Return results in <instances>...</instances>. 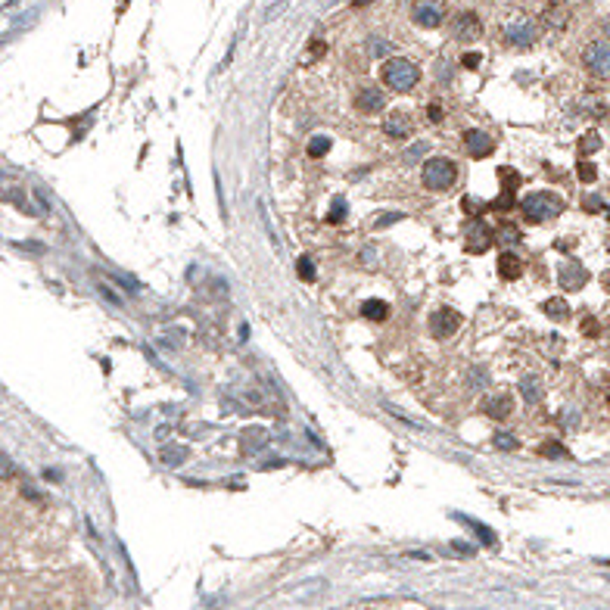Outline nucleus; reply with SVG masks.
<instances>
[{"mask_svg":"<svg viewBox=\"0 0 610 610\" xmlns=\"http://www.w3.org/2000/svg\"><path fill=\"white\" fill-rule=\"evenodd\" d=\"M483 411H486L492 421H504V417L511 414V395H492Z\"/></svg>","mask_w":610,"mask_h":610,"instance_id":"obj_15","label":"nucleus"},{"mask_svg":"<svg viewBox=\"0 0 610 610\" xmlns=\"http://www.w3.org/2000/svg\"><path fill=\"white\" fill-rule=\"evenodd\" d=\"M355 109H361V112H377V109H383V94H380L377 88H371V84H365V88L355 90Z\"/></svg>","mask_w":610,"mask_h":610,"instance_id":"obj_10","label":"nucleus"},{"mask_svg":"<svg viewBox=\"0 0 610 610\" xmlns=\"http://www.w3.org/2000/svg\"><path fill=\"white\" fill-rule=\"evenodd\" d=\"M458 520H464V523H467V526H470V529H474V533H476V539H480V542L486 545V548H492V545L498 542V539H495V533H492V529H489V526H483V523H476V520H467V517H458Z\"/></svg>","mask_w":610,"mask_h":610,"instance_id":"obj_17","label":"nucleus"},{"mask_svg":"<svg viewBox=\"0 0 610 610\" xmlns=\"http://www.w3.org/2000/svg\"><path fill=\"white\" fill-rule=\"evenodd\" d=\"M495 448H502V452H517V448H520V442H517L514 433H508V430H498V433H495Z\"/></svg>","mask_w":610,"mask_h":610,"instance_id":"obj_25","label":"nucleus"},{"mask_svg":"<svg viewBox=\"0 0 610 610\" xmlns=\"http://www.w3.org/2000/svg\"><path fill=\"white\" fill-rule=\"evenodd\" d=\"M454 181H458V169H454L452 159L433 156L424 162V184H427L430 190H448Z\"/></svg>","mask_w":610,"mask_h":610,"instance_id":"obj_3","label":"nucleus"},{"mask_svg":"<svg viewBox=\"0 0 610 610\" xmlns=\"http://www.w3.org/2000/svg\"><path fill=\"white\" fill-rule=\"evenodd\" d=\"M427 116H430V122H442V106H439V103H430Z\"/></svg>","mask_w":610,"mask_h":610,"instance_id":"obj_39","label":"nucleus"},{"mask_svg":"<svg viewBox=\"0 0 610 610\" xmlns=\"http://www.w3.org/2000/svg\"><path fill=\"white\" fill-rule=\"evenodd\" d=\"M383 131H387L389 137H408L411 134V119H408L405 112H389L387 122H383Z\"/></svg>","mask_w":610,"mask_h":610,"instance_id":"obj_14","label":"nucleus"},{"mask_svg":"<svg viewBox=\"0 0 610 610\" xmlns=\"http://www.w3.org/2000/svg\"><path fill=\"white\" fill-rule=\"evenodd\" d=\"M567 19H570L567 7H548L545 10V25H551V28H563Z\"/></svg>","mask_w":610,"mask_h":610,"instance_id":"obj_21","label":"nucleus"},{"mask_svg":"<svg viewBox=\"0 0 610 610\" xmlns=\"http://www.w3.org/2000/svg\"><path fill=\"white\" fill-rule=\"evenodd\" d=\"M557 278H561V286L563 290H579V286L585 284V280H589V274L583 271V268H579V265H563L561 268V274H557Z\"/></svg>","mask_w":610,"mask_h":610,"instance_id":"obj_13","label":"nucleus"},{"mask_svg":"<svg viewBox=\"0 0 610 610\" xmlns=\"http://www.w3.org/2000/svg\"><path fill=\"white\" fill-rule=\"evenodd\" d=\"M380 78H383L387 88L399 90V94H408V90H414V84L421 82V69L414 66L408 56H393V60L383 62Z\"/></svg>","mask_w":610,"mask_h":610,"instance_id":"obj_1","label":"nucleus"},{"mask_svg":"<svg viewBox=\"0 0 610 610\" xmlns=\"http://www.w3.org/2000/svg\"><path fill=\"white\" fill-rule=\"evenodd\" d=\"M308 50H312V56H321V53H324V50H327V44H321L318 38H315V41L308 44Z\"/></svg>","mask_w":610,"mask_h":610,"instance_id":"obj_41","label":"nucleus"},{"mask_svg":"<svg viewBox=\"0 0 610 610\" xmlns=\"http://www.w3.org/2000/svg\"><path fill=\"white\" fill-rule=\"evenodd\" d=\"M520 209H523V218H526V221L539 224V221H548V218L561 215V212H563V199L554 197V193L539 190V193H526V197L520 199Z\"/></svg>","mask_w":610,"mask_h":610,"instance_id":"obj_2","label":"nucleus"},{"mask_svg":"<svg viewBox=\"0 0 610 610\" xmlns=\"http://www.w3.org/2000/svg\"><path fill=\"white\" fill-rule=\"evenodd\" d=\"M327 153H330V137L318 134V137H312V141H308V156L321 159V156H327Z\"/></svg>","mask_w":610,"mask_h":610,"instance_id":"obj_24","label":"nucleus"},{"mask_svg":"<svg viewBox=\"0 0 610 610\" xmlns=\"http://www.w3.org/2000/svg\"><path fill=\"white\" fill-rule=\"evenodd\" d=\"M343 218H346V203H343V197H337V199H333V209L327 212V221H330V224H339Z\"/></svg>","mask_w":610,"mask_h":610,"instance_id":"obj_30","label":"nucleus"},{"mask_svg":"<svg viewBox=\"0 0 610 610\" xmlns=\"http://www.w3.org/2000/svg\"><path fill=\"white\" fill-rule=\"evenodd\" d=\"M187 461V448L184 446H165L162 448V464H169V467H178V464Z\"/></svg>","mask_w":610,"mask_h":610,"instance_id":"obj_18","label":"nucleus"},{"mask_svg":"<svg viewBox=\"0 0 610 610\" xmlns=\"http://www.w3.org/2000/svg\"><path fill=\"white\" fill-rule=\"evenodd\" d=\"M461 66H464V69H476V66H480V53H474V50H470V53H464Z\"/></svg>","mask_w":610,"mask_h":610,"instance_id":"obj_37","label":"nucleus"},{"mask_svg":"<svg viewBox=\"0 0 610 610\" xmlns=\"http://www.w3.org/2000/svg\"><path fill=\"white\" fill-rule=\"evenodd\" d=\"M464 209H467L470 215H476V212L486 209V203H480V199H474V197H464Z\"/></svg>","mask_w":610,"mask_h":610,"instance_id":"obj_36","label":"nucleus"},{"mask_svg":"<svg viewBox=\"0 0 610 610\" xmlns=\"http://www.w3.org/2000/svg\"><path fill=\"white\" fill-rule=\"evenodd\" d=\"M427 149H430V147H427V141H421V143H414V147H408L405 153H402V156H405V162L411 165V162H417V159H421L424 153H427Z\"/></svg>","mask_w":610,"mask_h":610,"instance_id":"obj_31","label":"nucleus"},{"mask_svg":"<svg viewBox=\"0 0 610 610\" xmlns=\"http://www.w3.org/2000/svg\"><path fill=\"white\" fill-rule=\"evenodd\" d=\"M498 274H502V280H520L523 258L514 256V252H502V256H498Z\"/></svg>","mask_w":610,"mask_h":610,"instance_id":"obj_12","label":"nucleus"},{"mask_svg":"<svg viewBox=\"0 0 610 610\" xmlns=\"http://www.w3.org/2000/svg\"><path fill=\"white\" fill-rule=\"evenodd\" d=\"M464 147H467V153L474 159H486V156H492V149H495V141L486 134V131H467L464 134Z\"/></svg>","mask_w":610,"mask_h":610,"instance_id":"obj_9","label":"nucleus"},{"mask_svg":"<svg viewBox=\"0 0 610 610\" xmlns=\"http://www.w3.org/2000/svg\"><path fill=\"white\" fill-rule=\"evenodd\" d=\"M495 240L498 243H504V246H517L523 240V234L517 231L514 224H504V228H498V234H495Z\"/></svg>","mask_w":610,"mask_h":610,"instance_id":"obj_23","label":"nucleus"},{"mask_svg":"<svg viewBox=\"0 0 610 610\" xmlns=\"http://www.w3.org/2000/svg\"><path fill=\"white\" fill-rule=\"evenodd\" d=\"M268 442V436L262 430H246L243 433V452H258V448Z\"/></svg>","mask_w":610,"mask_h":610,"instance_id":"obj_22","label":"nucleus"},{"mask_svg":"<svg viewBox=\"0 0 610 610\" xmlns=\"http://www.w3.org/2000/svg\"><path fill=\"white\" fill-rule=\"evenodd\" d=\"M601 284H604V290H610V271H607V274H604V278H601Z\"/></svg>","mask_w":610,"mask_h":610,"instance_id":"obj_43","label":"nucleus"},{"mask_svg":"<svg viewBox=\"0 0 610 610\" xmlns=\"http://www.w3.org/2000/svg\"><path fill=\"white\" fill-rule=\"evenodd\" d=\"M545 315H548V318H554V321H563L570 315V308H567V302H563V299H548V302H545Z\"/></svg>","mask_w":610,"mask_h":610,"instance_id":"obj_26","label":"nucleus"},{"mask_svg":"<svg viewBox=\"0 0 610 610\" xmlns=\"http://www.w3.org/2000/svg\"><path fill=\"white\" fill-rule=\"evenodd\" d=\"M536 34H539L536 22L526 19V16H517V19H511L508 25L502 28V38L511 47H529V44L536 41Z\"/></svg>","mask_w":610,"mask_h":610,"instance_id":"obj_5","label":"nucleus"},{"mask_svg":"<svg viewBox=\"0 0 610 610\" xmlns=\"http://www.w3.org/2000/svg\"><path fill=\"white\" fill-rule=\"evenodd\" d=\"M498 178H502V187H504V190H511V193H514V190L520 187V181H523L520 171L511 169V165H502V169H498Z\"/></svg>","mask_w":610,"mask_h":610,"instance_id":"obj_20","label":"nucleus"},{"mask_svg":"<svg viewBox=\"0 0 610 610\" xmlns=\"http://www.w3.org/2000/svg\"><path fill=\"white\" fill-rule=\"evenodd\" d=\"M492 209H498V212H508V209H514V193L511 190H502V197L495 199V203H489Z\"/></svg>","mask_w":610,"mask_h":610,"instance_id":"obj_32","label":"nucleus"},{"mask_svg":"<svg viewBox=\"0 0 610 610\" xmlns=\"http://www.w3.org/2000/svg\"><path fill=\"white\" fill-rule=\"evenodd\" d=\"M361 315H365L367 321H383L389 315V308H387L383 299H367V302L361 305Z\"/></svg>","mask_w":610,"mask_h":610,"instance_id":"obj_16","label":"nucleus"},{"mask_svg":"<svg viewBox=\"0 0 610 610\" xmlns=\"http://www.w3.org/2000/svg\"><path fill=\"white\" fill-rule=\"evenodd\" d=\"M448 16V0H414L411 19L421 28H439Z\"/></svg>","mask_w":610,"mask_h":610,"instance_id":"obj_4","label":"nucleus"},{"mask_svg":"<svg viewBox=\"0 0 610 610\" xmlns=\"http://www.w3.org/2000/svg\"><path fill=\"white\" fill-rule=\"evenodd\" d=\"M16 474V467H13V461H10V458H3V454H0V480H10V476Z\"/></svg>","mask_w":610,"mask_h":610,"instance_id":"obj_35","label":"nucleus"},{"mask_svg":"<svg viewBox=\"0 0 610 610\" xmlns=\"http://www.w3.org/2000/svg\"><path fill=\"white\" fill-rule=\"evenodd\" d=\"M604 32H607V34H610V19H607V22H604Z\"/></svg>","mask_w":610,"mask_h":610,"instance_id":"obj_45","label":"nucleus"},{"mask_svg":"<svg viewBox=\"0 0 610 610\" xmlns=\"http://www.w3.org/2000/svg\"><path fill=\"white\" fill-rule=\"evenodd\" d=\"M598 147H601V137H598L595 131H591V134H585L583 141H579V153H583V156H591Z\"/></svg>","mask_w":610,"mask_h":610,"instance_id":"obj_28","label":"nucleus"},{"mask_svg":"<svg viewBox=\"0 0 610 610\" xmlns=\"http://www.w3.org/2000/svg\"><path fill=\"white\" fill-rule=\"evenodd\" d=\"M452 551H458V554H474V548L464 542H452Z\"/></svg>","mask_w":610,"mask_h":610,"instance_id":"obj_42","label":"nucleus"},{"mask_svg":"<svg viewBox=\"0 0 610 610\" xmlns=\"http://www.w3.org/2000/svg\"><path fill=\"white\" fill-rule=\"evenodd\" d=\"M371 0H352V7H367Z\"/></svg>","mask_w":610,"mask_h":610,"instance_id":"obj_44","label":"nucleus"},{"mask_svg":"<svg viewBox=\"0 0 610 610\" xmlns=\"http://www.w3.org/2000/svg\"><path fill=\"white\" fill-rule=\"evenodd\" d=\"M458 327H461V315L454 312V308H436V312L430 315V333H433L436 339L452 337Z\"/></svg>","mask_w":610,"mask_h":610,"instance_id":"obj_7","label":"nucleus"},{"mask_svg":"<svg viewBox=\"0 0 610 610\" xmlns=\"http://www.w3.org/2000/svg\"><path fill=\"white\" fill-rule=\"evenodd\" d=\"M483 34V22L476 19V13H458L452 19V38L454 41H476Z\"/></svg>","mask_w":610,"mask_h":610,"instance_id":"obj_8","label":"nucleus"},{"mask_svg":"<svg viewBox=\"0 0 610 610\" xmlns=\"http://www.w3.org/2000/svg\"><path fill=\"white\" fill-rule=\"evenodd\" d=\"M583 62L595 78H610V44L607 41H591L583 50Z\"/></svg>","mask_w":610,"mask_h":610,"instance_id":"obj_6","label":"nucleus"},{"mask_svg":"<svg viewBox=\"0 0 610 610\" xmlns=\"http://www.w3.org/2000/svg\"><path fill=\"white\" fill-rule=\"evenodd\" d=\"M585 209H589V212H601L604 203H601L598 197H585Z\"/></svg>","mask_w":610,"mask_h":610,"instance_id":"obj_40","label":"nucleus"},{"mask_svg":"<svg viewBox=\"0 0 610 610\" xmlns=\"http://www.w3.org/2000/svg\"><path fill=\"white\" fill-rule=\"evenodd\" d=\"M579 178H583L585 184H591V181L598 178V169H595L591 162H579Z\"/></svg>","mask_w":610,"mask_h":610,"instance_id":"obj_34","label":"nucleus"},{"mask_svg":"<svg viewBox=\"0 0 610 610\" xmlns=\"http://www.w3.org/2000/svg\"><path fill=\"white\" fill-rule=\"evenodd\" d=\"M539 454H542V458H554V461H561V458H567V448L561 446V442H545L542 448H539Z\"/></svg>","mask_w":610,"mask_h":610,"instance_id":"obj_27","label":"nucleus"},{"mask_svg":"<svg viewBox=\"0 0 610 610\" xmlns=\"http://www.w3.org/2000/svg\"><path fill=\"white\" fill-rule=\"evenodd\" d=\"M520 393H523V399L529 402V405H536L539 399H542V387H539V380L536 377H526L520 383Z\"/></svg>","mask_w":610,"mask_h":610,"instance_id":"obj_19","label":"nucleus"},{"mask_svg":"<svg viewBox=\"0 0 610 610\" xmlns=\"http://www.w3.org/2000/svg\"><path fill=\"white\" fill-rule=\"evenodd\" d=\"M583 333H585V337H598V321H595V318H585V321H583Z\"/></svg>","mask_w":610,"mask_h":610,"instance_id":"obj_38","label":"nucleus"},{"mask_svg":"<svg viewBox=\"0 0 610 610\" xmlns=\"http://www.w3.org/2000/svg\"><path fill=\"white\" fill-rule=\"evenodd\" d=\"M489 246H492V231H489L483 221L470 224L467 228V249L470 252H486Z\"/></svg>","mask_w":610,"mask_h":610,"instance_id":"obj_11","label":"nucleus"},{"mask_svg":"<svg viewBox=\"0 0 610 610\" xmlns=\"http://www.w3.org/2000/svg\"><path fill=\"white\" fill-rule=\"evenodd\" d=\"M296 271H299V278L308 280V284L315 280V265H312V258H308V256H302V258L296 262Z\"/></svg>","mask_w":610,"mask_h":610,"instance_id":"obj_29","label":"nucleus"},{"mask_svg":"<svg viewBox=\"0 0 610 610\" xmlns=\"http://www.w3.org/2000/svg\"><path fill=\"white\" fill-rule=\"evenodd\" d=\"M402 212H387V215H380L377 221H374V231H383V228H389V224H395V221H402Z\"/></svg>","mask_w":610,"mask_h":610,"instance_id":"obj_33","label":"nucleus"}]
</instances>
